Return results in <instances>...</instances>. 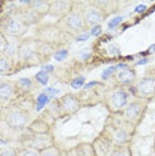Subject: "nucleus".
<instances>
[{
	"instance_id": "f257e3e1",
	"label": "nucleus",
	"mask_w": 155,
	"mask_h": 156,
	"mask_svg": "<svg viewBox=\"0 0 155 156\" xmlns=\"http://www.w3.org/2000/svg\"><path fill=\"white\" fill-rule=\"evenodd\" d=\"M134 129H135V127L130 126L122 118H112L110 123L106 124L103 132L107 133L114 147H122V145H127L130 143Z\"/></svg>"
},
{
	"instance_id": "f03ea898",
	"label": "nucleus",
	"mask_w": 155,
	"mask_h": 156,
	"mask_svg": "<svg viewBox=\"0 0 155 156\" xmlns=\"http://www.w3.org/2000/svg\"><path fill=\"white\" fill-rule=\"evenodd\" d=\"M3 119H4L5 124L11 129L22 131L31 124V113L24 107H20L17 104H12L11 107L4 109Z\"/></svg>"
},
{
	"instance_id": "7ed1b4c3",
	"label": "nucleus",
	"mask_w": 155,
	"mask_h": 156,
	"mask_svg": "<svg viewBox=\"0 0 155 156\" xmlns=\"http://www.w3.org/2000/svg\"><path fill=\"white\" fill-rule=\"evenodd\" d=\"M63 32H67L70 35H76L86 32V30L88 27L86 26V22H84L83 13L80 11V8H72L64 17H62L60 20L56 24Z\"/></svg>"
},
{
	"instance_id": "20e7f679",
	"label": "nucleus",
	"mask_w": 155,
	"mask_h": 156,
	"mask_svg": "<svg viewBox=\"0 0 155 156\" xmlns=\"http://www.w3.org/2000/svg\"><path fill=\"white\" fill-rule=\"evenodd\" d=\"M128 96H130L128 90H126L124 87L116 86L110 88V91L104 95L103 103L106 108L111 113H121L123 111V108L127 105Z\"/></svg>"
},
{
	"instance_id": "39448f33",
	"label": "nucleus",
	"mask_w": 155,
	"mask_h": 156,
	"mask_svg": "<svg viewBox=\"0 0 155 156\" xmlns=\"http://www.w3.org/2000/svg\"><path fill=\"white\" fill-rule=\"evenodd\" d=\"M146 109H147V101L136 99V100H134V101L127 103V105H126V107L123 108V111L121 112V118L124 120L126 123H128L130 126L136 128L140 124V122L143 120Z\"/></svg>"
},
{
	"instance_id": "423d86ee",
	"label": "nucleus",
	"mask_w": 155,
	"mask_h": 156,
	"mask_svg": "<svg viewBox=\"0 0 155 156\" xmlns=\"http://www.w3.org/2000/svg\"><path fill=\"white\" fill-rule=\"evenodd\" d=\"M131 92L139 100L147 101L153 99L155 96V73H150L136 80L131 87Z\"/></svg>"
},
{
	"instance_id": "0eeeda50",
	"label": "nucleus",
	"mask_w": 155,
	"mask_h": 156,
	"mask_svg": "<svg viewBox=\"0 0 155 156\" xmlns=\"http://www.w3.org/2000/svg\"><path fill=\"white\" fill-rule=\"evenodd\" d=\"M27 30H28V27L20 20V17H17L16 15L7 16L2 23V32L9 37L20 39L27 32Z\"/></svg>"
},
{
	"instance_id": "6e6552de",
	"label": "nucleus",
	"mask_w": 155,
	"mask_h": 156,
	"mask_svg": "<svg viewBox=\"0 0 155 156\" xmlns=\"http://www.w3.org/2000/svg\"><path fill=\"white\" fill-rule=\"evenodd\" d=\"M56 109L58 112L63 116H68V115H74L80 109V100L78 99V96L72 94H67L63 95L62 98H59L56 100Z\"/></svg>"
},
{
	"instance_id": "1a4fd4ad",
	"label": "nucleus",
	"mask_w": 155,
	"mask_h": 156,
	"mask_svg": "<svg viewBox=\"0 0 155 156\" xmlns=\"http://www.w3.org/2000/svg\"><path fill=\"white\" fill-rule=\"evenodd\" d=\"M80 11L83 13V17H84V22H86V26L87 27H95V26H99V24L103 22L106 19L104 12L102 11L99 7H96L92 2L88 3V4H84Z\"/></svg>"
},
{
	"instance_id": "9d476101",
	"label": "nucleus",
	"mask_w": 155,
	"mask_h": 156,
	"mask_svg": "<svg viewBox=\"0 0 155 156\" xmlns=\"http://www.w3.org/2000/svg\"><path fill=\"white\" fill-rule=\"evenodd\" d=\"M32 133V132H31ZM24 143V147L28 150H35V151H43L45 148L54 145V139L50 133L47 135H38V133H32L31 136L24 137L22 140Z\"/></svg>"
},
{
	"instance_id": "9b49d317",
	"label": "nucleus",
	"mask_w": 155,
	"mask_h": 156,
	"mask_svg": "<svg viewBox=\"0 0 155 156\" xmlns=\"http://www.w3.org/2000/svg\"><path fill=\"white\" fill-rule=\"evenodd\" d=\"M62 36H63V31L58 26H44L38 30V37H39L38 40L50 45L60 41Z\"/></svg>"
},
{
	"instance_id": "f8f14e48",
	"label": "nucleus",
	"mask_w": 155,
	"mask_h": 156,
	"mask_svg": "<svg viewBox=\"0 0 155 156\" xmlns=\"http://www.w3.org/2000/svg\"><path fill=\"white\" fill-rule=\"evenodd\" d=\"M91 145H92L95 156H107L110 154V151L114 150V144H112L111 139L103 131H102V133L94 140V143Z\"/></svg>"
},
{
	"instance_id": "ddd939ff",
	"label": "nucleus",
	"mask_w": 155,
	"mask_h": 156,
	"mask_svg": "<svg viewBox=\"0 0 155 156\" xmlns=\"http://www.w3.org/2000/svg\"><path fill=\"white\" fill-rule=\"evenodd\" d=\"M74 4L75 3L70 2V0H55V2H51L48 13L54 17H59V20H60L74 8Z\"/></svg>"
},
{
	"instance_id": "4468645a",
	"label": "nucleus",
	"mask_w": 155,
	"mask_h": 156,
	"mask_svg": "<svg viewBox=\"0 0 155 156\" xmlns=\"http://www.w3.org/2000/svg\"><path fill=\"white\" fill-rule=\"evenodd\" d=\"M114 80L118 86L126 87V86H132L136 81V72L134 68H127L124 69H118L114 75Z\"/></svg>"
},
{
	"instance_id": "2eb2a0df",
	"label": "nucleus",
	"mask_w": 155,
	"mask_h": 156,
	"mask_svg": "<svg viewBox=\"0 0 155 156\" xmlns=\"http://www.w3.org/2000/svg\"><path fill=\"white\" fill-rule=\"evenodd\" d=\"M16 87L12 81H0V104H5L15 95Z\"/></svg>"
},
{
	"instance_id": "dca6fc26",
	"label": "nucleus",
	"mask_w": 155,
	"mask_h": 156,
	"mask_svg": "<svg viewBox=\"0 0 155 156\" xmlns=\"http://www.w3.org/2000/svg\"><path fill=\"white\" fill-rule=\"evenodd\" d=\"M20 43H22V40H20V39L9 37L8 40H5V45H4V49H3V54H5L9 59H13L15 56H17Z\"/></svg>"
},
{
	"instance_id": "f3484780",
	"label": "nucleus",
	"mask_w": 155,
	"mask_h": 156,
	"mask_svg": "<svg viewBox=\"0 0 155 156\" xmlns=\"http://www.w3.org/2000/svg\"><path fill=\"white\" fill-rule=\"evenodd\" d=\"M50 5L51 2H45V0H31L30 2V8L34 9L41 17L50 12Z\"/></svg>"
},
{
	"instance_id": "a211bd4d",
	"label": "nucleus",
	"mask_w": 155,
	"mask_h": 156,
	"mask_svg": "<svg viewBox=\"0 0 155 156\" xmlns=\"http://www.w3.org/2000/svg\"><path fill=\"white\" fill-rule=\"evenodd\" d=\"M28 129L32 133H38V135H47L50 133V126L47 122H44L43 119H38L32 122L28 126Z\"/></svg>"
},
{
	"instance_id": "6ab92c4d",
	"label": "nucleus",
	"mask_w": 155,
	"mask_h": 156,
	"mask_svg": "<svg viewBox=\"0 0 155 156\" xmlns=\"http://www.w3.org/2000/svg\"><path fill=\"white\" fill-rule=\"evenodd\" d=\"M15 87H16V91H20L23 94H28L32 90V80L30 77H20L19 80L15 81Z\"/></svg>"
},
{
	"instance_id": "aec40b11",
	"label": "nucleus",
	"mask_w": 155,
	"mask_h": 156,
	"mask_svg": "<svg viewBox=\"0 0 155 156\" xmlns=\"http://www.w3.org/2000/svg\"><path fill=\"white\" fill-rule=\"evenodd\" d=\"M11 66H12V59H9L5 54L0 52V72H8Z\"/></svg>"
},
{
	"instance_id": "412c9836",
	"label": "nucleus",
	"mask_w": 155,
	"mask_h": 156,
	"mask_svg": "<svg viewBox=\"0 0 155 156\" xmlns=\"http://www.w3.org/2000/svg\"><path fill=\"white\" fill-rule=\"evenodd\" d=\"M110 156H131L128 145H122V147H114Z\"/></svg>"
},
{
	"instance_id": "4be33fe9",
	"label": "nucleus",
	"mask_w": 155,
	"mask_h": 156,
	"mask_svg": "<svg viewBox=\"0 0 155 156\" xmlns=\"http://www.w3.org/2000/svg\"><path fill=\"white\" fill-rule=\"evenodd\" d=\"M40 156H63L62 152L55 147V145H51V147L45 148V150L40 151Z\"/></svg>"
},
{
	"instance_id": "5701e85b",
	"label": "nucleus",
	"mask_w": 155,
	"mask_h": 156,
	"mask_svg": "<svg viewBox=\"0 0 155 156\" xmlns=\"http://www.w3.org/2000/svg\"><path fill=\"white\" fill-rule=\"evenodd\" d=\"M91 56H92V49L91 48H82L79 52H78L76 58L79 60H82V62H87Z\"/></svg>"
},
{
	"instance_id": "b1692460",
	"label": "nucleus",
	"mask_w": 155,
	"mask_h": 156,
	"mask_svg": "<svg viewBox=\"0 0 155 156\" xmlns=\"http://www.w3.org/2000/svg\"><path fill=\"white\" fill-rule=\"evenodd\" d=\"M115 72H116V66L108 67V68H106L103 71V73H102V79H103V80H108L110 77H114Z\"/></svg>"
},
{
	"instance_id": "393cba45",
	"label": "nucleus",
	"mask_w": 155,
	"mask_h": 156,
	"mask_svg": "<svg viewBox=\"0 0 155 156\" xmlns=\"http://www.w3.org/2000/svg\"><path fill=\"white\" fill-rule=\"evenodd\" d=\"M67 56H68V51H67V49H58L54 54V59L56 62H63Z\"/></svg>"
},
{
	"instance_id": "a878e982",
	"label": "nucleus",
	"mask_w": 155,
	"mask_h": 156,
	"mask_svg": "<svg viewBox=\"0 0 155 156\" xmlns=\"http://www.w3.org/2000/svg\"><path fill=\"white\" fill-rule=\"evenodd\" d=\"M17 150L11 147H7V148H2L0 150V156H17Z\"/></svg>"
},
{
	"instance_id": "bb28decb",
	"label": "nucleus",
	"mask_w": 155,
	"mask_h": 156,
	"mask_svg": "<svg viewBox=\"0 0 155 156\" xmlns=\"http://www.w3.org/2000/svg\"><path fill=\"white\" fill-rule=\"evenodd\" d=\"M35 80L40 81V84H43V86H45L48 81V73L44 72V71H40V72L38 73L36 76H35Z\"/></svg>"
},
{
	"instance_id": "cd10ccee",
	"label": "nucleus",
	"mask_w": 155,
	"mask_h": 156,
	"mask_svg": "<svg viewBox=\"0 0 155 156\" xmlns=\"http://www.w3.org/2000/svg\"><path fill=\"white\" fill-rule=\"evenodd\" d=\"M17 156H40V152L35 151V150H22L17 154Z\"/></svg>"
},
{
	"instance_id": "c85d7f7f",
	"label": "nucleus",
	"mask_w": 155,
	"mask_h": 156,
	"mask_svg": "<svg viewBox=\"0 0 155 156\" xmlns=\"http://www.w3.org/2000/svg\"><path fill=\"white\" fill-rule=\"evenodd\" d=\"M38 103V109H40L41 107H43V105H45L47 104V101H48V96L45 94H40L39 95V98H38V100H36Z\"/></svg>"
},
{
	"instance_id": "c756f323",
	"label": "nucleus",
	"mask_w": 155,
	"mask_h": 156,
	"mask_svg": "<svg viewBox=\"0 0 155 156\" xmlns=\"http://www.w3.org/2000/svg\"><path fill=\"white\" fill-rule=\"evenodd\" d=\"M107 51H108V55H110V56H118V55H121V49H119V47H118V45H114V44L108 45Z\"/></svg>"
},
{
	"instance_id": "7c9ffc66",
	"label": "nucleus",
	"mask_w": 155,
	"mask_h": 156,
	"mask_svg": "<svg viewBox=\"0 0 155 156\" xmlns=\"http://www.w3.org/2000/svg\"><path fill=\"white\" fill-rule=\"evenodd\" d=\"M83 83H84V77L83 76H79L78 79L71 81V87L72 88H80V87L83 86Z\"/></svg>"
},
{
	"instance_id": "2f4dec72",
	"label": "nucleus",
	"mask_w": 155,
	"mask_h": 156,
	"mask_svg": "<svg viewBox=\"0 0 155 156\" xmlns=\"http://www.w3.org/2000/svg\"><path fill=\"white\" fill-rule=\"evenodd\" d=\"M122 20H123V17L122 16H118V17H114L112 20H110V23H108V28L110 30H112V28H115L118 24H121L122 23Z\"/></svg>"
},
{
	"instance_id": "473e14b6",
	"label": "nucleus",
	"mask_w": 155,
	"mask_h": 156,
	"mask_svg": "<svg viewBox=\"0 0 155 156\" xmlns=\"http://www.w3.org/2000/svg\"><path fill=\"white\" fill-rule=\"evenodd\" d=\"M91 36L88 31H86V32H82V34H79V35H76L75 36V40L76 41H84V40H87Z\"/></svg>"
},
{
	"instance_id": "72a5a7b5",
	"label": "nucleus",
	"mask_w": 155,
	"mask_h": 156,
	"mask_svg": "<svg viewBox=\"0 0 155 156\" xmlns=\"http://www.w3.org/2000/svg\"><path fill=\"white\" fill-rule=\"evenodd\" d=\"M102 34V27H100V24L99 26H95L91 28V31H90V35L91 36H99V35Z\"/></svg>"
},
{
	"instance_id": "f704fd0d",
	"label": "nucleus",
	"mask_w": 155,
	"mask_h": 156,
	"mask_svg": "<svg viewBox=\"0 0 155 156\" xmlns=\"http://www.w3.org/2000/svg\"><path fill=\"white\" fill-rule=\"evenodd\" d=\"M44 94L47 95V96H54V95L58 94V90H55V88H45Z\"/></svg>"
},
{
	"instance_id": "c9c22d12",
	"label": "nucleus",
	"mask_w": 155,
	"mask_h": 156,
	"mask_svg": "<svg viewBox=\"0 0 155 156\" xmlns=\"http://www.w3.org/2000/svg\"><path fill=\"white\" fill-rule=\"evenodd\" d=\"M98 84H99V83H98V81H90V83H87L86 86L83 87V90H86V91H87V90H91V88H92V87H96Z\"/></svg>"
},
{
	"instance_id": "e433bc0d",
	"label": "nucleus",
	"mask_w": 155,
	"mask_h": 156,
	"mask_svg": "<svg viewBox=\"0 0 155 156\" xmlns=\"http://www.w3.org/2000/svg\"><path fill=\"white\" fill-rule=\"evenodd\" d=\"M4 45H5V39H4V35L0 34V52L4 49Z\"/></svg>"
},
{
	"instance_id": "4c0bfd02",
	"label": "nucleus",
	"mask_w": 155,
	"mask_h": 156,
	"mask_svg": "<svg viewBox=\"0 0 155 156\" xmlns=\"http://www.w3.org/2000/svg\"><path fill=\"white\" fill-rule=\"evenodd\" d=\"M146 9H147L146 5H138V7L135 8V12H136V13H140V12H144Z\"/></svg>"
},
{
	"instance_id": "58836bf2",
	"label": "nucleus",
	"mask_w": 155,
	"mask_h": 156,
	"mask_svg": "<svg viewBox=\"0 0 155 156\" xmlns=\"http://www.w3.org/2000/svg\"><path fill=\"white\" fill-rule=\"evenodd\" d=\"M43 71H44V72H51V71H54V67H52V66H44Z\"/></svg>"
},
{
	"instance_id": "ea45409f",
	"label": "nucleus",
	"mask_w": 155,
	"mask_h": 156,
	"mask_svg": "<svg viewBox=\"0 0 155 156\" xmlns=\"http://www.w3.org/2000/svg\"><path fill=\"white\" fill-rule=\"evenodd\" d=\"M149 62V59L147 58H144V59H142V60H139L138 63H136V64H139V66H142V64H146V63Z\"/></svg>"
},
{
	"instance_id": "a19ab883",
	"label": "nucleus",
	"mask_w": 155,
	"mask_h": 156,
	"mask_svg": "<svg viewBox=\"0 0 155 156\" xmlns=\"http://www.w3.org/2000/svg\"><path fill=\"white\" fill-rule=\"evenodd\" d=\"M154 151H155V143H154Z\"/></svg>"
},
{
	"instance_id": "79ce46f5",
	"label": "nucleus",
	"mask_w": 155,
	"mask_h": 156,
	"mask_svg": "<svg viewBox=\"0 0 155 156\" xmlns=\"http://www.w3.org/2000/svg\"><path fill=\"white\" fill-rule=\"evenodd\" d=\"M154 73H155V71H154Z\"/></svg>"
}]
</instances>
